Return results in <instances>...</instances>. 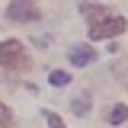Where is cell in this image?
Returning a JSON list of instances; mask_svg holds the SVG:
<instances>
[{
	"label": "cell",
	"mask_w": 128,
	"mask_h": 128,
	"mask_svg": "<svg viewBox=\"0 0 128 128\" xmlns=\"http://www.w3.org/2000/svg\"><path fill=\"white\" fill-rule=\"evenodd\" d=\"M125 118H128V106L125 102H118V106H112V109L106 112V122H109V125H122Z\"/></svg>",
	"instance_id": "5"
},
{
	"label": "cell",
	"mask_w": 128,
	"mask_h": 128,
	"mask_svg": "<svg viewBox=\"0 0 128 128\" xmlns=\"http://www.w3.org/2000/svg\"><path fill=\"white\" fill-rule=\"evenodd\" d=\"M48 80H51V86H67V83H70V74H64V70H51Z\"/></svg>",
	"instance_id": "6"
},
{
	"label": "cell",
	"mask_w": 128,
	"mask_h": 128,
	"mask_svg": "<svg viewBox=\"0 0 128 128\" xmlns=\"http://www.w3.org/2000/svg\"><path fill=\"white\" fill-rule=\"evenodd\" d=\"M96 61V51L90 45H77V48H70V64L74 67H86V64H93Z\"/></svg>",
	"instance_id": "4"
},
{
	"label": "cell",
	"mask_w": 128,
	"mask_h": 128,
	"mask_svg": "<svg viewBox=\"0 0 128 128\" xmlns=\"http://www.w3.org/2000/svg\"><path fill=\"white\" fill-rule=\"evenodd\" d=\"M83 10V16H86V29H90V38H115V35H122L125 32V19L115 13V10H109V6H96V3H83L80 6Z\"/></svg>",
	"instance_id": "1"
},
{
	"label": "cell",
	"mask_w": 128,
	"mask_h": 128,
	"mask_svg": "<svg viewBox=\"0 0 128 128\" xmlns=\"http://www.w3.org/2000/svg\"><path fill=\"white\" fill-rule=\"evenodd\" d=\"M0 67L3 70H26L29 67V54H26V48L22 42H3L0 45Z\"/></svg>",
	"instance_id": "2"
},
{
	"label": "cell",
	"mask_w": 128,
	"mask_h": 128,
	"mask_svg": "<svg viewBox=\"0 0 128 128\" xmlns=\"http://www.w3.org/2000/svg\"><path fill=\"white\" fill-rule=\"evenodd\" d=\"M38 3L35 0H13L10 6H6V19H13V22H38Z\"/></svg>",
	"instance_id": "3"
},
{
	"label": "cell",
	"mask_w": 128,
	"mask_h": 128,
	"mask_svg": "<svg viewBox=\"0 0 128 128\" xmlns=\"http://www.w3.org/2000/svg\"><path fill=\"white\" fill-rule=\"evenodd\" d=\"M0 128H13V112L0 102Z\"/></svg>",
	"instance_id": "8"
},
{
	"label": "cell",
	"mask_w": 128,
	"mask_h": 128,
	"mask_svg": "<svg viewBox=\"0 0 128 128\" xmlns=\"http://www.w3.org/2000/svg\"><path fill=\"white\" fill-rule=\"evenodd\" d=\"M42 115H45V122H48V128H64V118H61V115H58V112H51V109H45V112H42Z\"/></svg>",
	"instance_id": "7"
},
{
	"label": "cell",
	"mask_w": 128,
	"mask_h": 128,
	"mask_svg": "<svg viewBox=\"0 0 128 128\" xmlns=\"http://www.w3.org/2000/svg\"><path fill=\"white\" fill-rule=\"evenodd\" d=\"M74 112H77V115H83V112H86V99H83V96H77V99H74Z\"/></svg>",
	"instance_id": "9"
}]
</instances>
